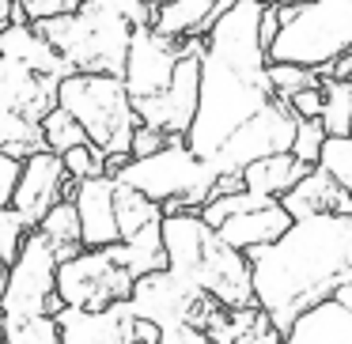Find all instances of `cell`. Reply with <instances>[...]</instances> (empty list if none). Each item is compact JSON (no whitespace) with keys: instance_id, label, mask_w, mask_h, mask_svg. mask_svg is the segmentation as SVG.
Listing matches in <instances>:
<instances>
[{"instance_id":"4316f807","label":"cell","mask_w":352,"mask_h":344,"mask_svg":"<svg viewBox=\"0 0 352 344\" xmlns=\"http://www.w3.org/2000/svg\"><path fill=\"white\" fill-rule=\"evenodd\" d=\"M42 144H46V152L65 155V152H72V148H84L87 133L80 129L76 117H69L61 106H54L46 117H42Z\"/></svg>"},{"instance_id":"7bdbcfd3","label":"cell","mask_w":352,"mask_h":344,"mask_svg":"<svg viewBox=\"0 0 352 344\" xmlns=\"http://www.w3.org/2000/svg\"><path fill=\"white\" fill-rule=\"evenodd\" d=\"M261 4H273V8H292V4H303V0H261Z\"/></svg>"},{"instance_id":"8992f818","label":"cell","mask_w":352,"mask_h":344,"mask_svg":"<svg viewBox=\"0 0 352 344\" xmlns=\"http://www.w3.org/2000/svg\"><path fill=\"white\" fill-rule=\"evenodd\" d=\"M114 182L137 190L152 205L163 208V216L178 212H201L216 197V174L212 167L197 159L186 148L182 137H170L167 148H160L148 159H125L114 170Z\"/></svg>"},{"instance_id":"ffe728a7","label":"cell","mask_w":352,"mask_h":344,"mask_svg":"<svg viewBox=\"0 0 352 344\" xmlns=\"http://www.w3.org/2000/svg\"><path fill=\"white\" fill-rule=\"evenodd\" d=\"M280 344H352V310H344L337 299L311 306L284 329Z\"/></svg>"},{"instance_id":"ac0fdd59","label":"cell","mask_w":352,"mask_h":344,"mask_svg":"<svg viewBox=\"0 0 352 344\" xmlns=\"http://www.w3.org/2000/svg\"><path fill=\"white\" fill-rule=\"evenodd\" d=\"M235 4L239 0H167V4L155 8L152 27L175 42H193V38H205L216 27V19L223 12H231Z\"/></svg>"},{"instance_id":"2e32d148","label":"cell","mask_w":352,"mask_h":344,"mask_svg":"<svg viewBox=\"0 0 352 344\" xmlns=\"http://www.w3.org/2000/svg\"><path fill=\"white\" fill-rule=\"evenodd\" d=\"M61 344H133L137 341V318L129 303H118L110 310H69L57 314Z\"/></svg>"},{"instance_id":"9c48e42d","label":"cell","mask_w":352,"mask_h":344,"mask_svg":"<svg viewBox=\"0 0 352 344\" xmlns=\"http://www.w3.org/2000/svg\"><path fill=\"white\" fill-rule=\"evenodd\" d=\"M65 303L57 299V253L38 231H27L16 261L8 265L0 291V318L4 325L27 318H57Z\"/></svg>"},{"instance_id":"d4e9b609","label":"cell","mask_w":352,"mask_h":344,"mask_svg":"<svg viewBox=\"0 0 352 344\" xmlns=\"http://www.w3.org/2000/svg\"><path fill=\"white\" fill-rule=\"evenodd\" d=\"M114 220H118V235H122V242H125V238L140 235V231L152 227V223H163V208L152 205L148 197H140L129 185L114 182Z\"/></svg>"},{"instance_id":"f546056e","label":"cell","mask_w":352,"mask_h":344,"mask_svg":"<svg viewBox=\"0 0 352 344\" xmlns=\"http://www.w3.org/2000/svg\"><path fill=\"white\" fill-rule=\"evenodd\" d=\"M61 167H65V174H69V182L80 185V182H91V178H102V174H107V155L95 152L91 144H84V148H72V152H65V155H61Z\"/></svg>"},{"instance_id":"5bb4252c","label":"cell","mask_w":352,"mask_h":344,"mask_svg":"<svg viewBox=\"0 0 352 344\" xmlns=\"http://www.w3.org/2000/svg\"><path fill=\"white\" fill-rule=\"evenodd\" d=\"M178 61H182V42L160 34L155 27H137L129 38V57H125V72H122L129 99L140 102L163 95L175 80Z\"/></svg>"},{"instance_id":"484cf974","label":"cell","mask_w":352,"mask_h":344,"mask_svg":"<svg viewBox=\"0 0 352 344\" xmlns=\"http://www.w3.org/2000/svg\"><path fill=\"white\" fill-rule=\"evenodd\" d=\"M326 137H349L352 129V84L349 80H322V114Z\"/></svg>"},{"instance_id":"7dc6e473","label":"cell","mask_w":352,"mask_h":344,"mask_svg":"<svg viewBox=\"0 0 352 344\" xmlns=\"http://www.w3.org/2000/svg\"><path fill=\"white\" fill-rule=\"evenodd\" d=\"M0 344H4V318H0Z\"/></svg>"},{"instance_id":"60d3db41","label":"cell","mask_w":352,"mask_h":344,"mask_svg":"<svg viewBox=\"0 0 352 344\" xmlns=\"http://www.w3.org/2000/svg\"><path fill=\"white\" fill-rule=\"evenodd\" d=\"M276 27H280L276 8H273V4H265V12H261V46H265V49H269V42L276 38Z\"/></svg>"},{"instance_id":"4dcf8cb0","label":"cell","mask_w":352,"mask_h":344,"mask_svg":"<svg viewBox=\"0 0 352 344\" xmlns=\"http://www.w3.org/2000/svg\"><path fill=\"white\" fill-rule=\"evenodd\" d=\"M269 87H273V95L280 102H288L299 91H307V87H318V72L296 69V65H269Z\"/></svg>"},{"instance_id":"3957f363","label":"cell","mask_w":352,"mask_h":344,"mask_svg":"<svg viewBox=\"0 0 352 344\" xmlns=\"http://www.w3.org/2000/svg\"><path fill=\"white\" fill-rule=\"evenodd\" d=\"M163 253H167L170 273L190 280L216 306H223V310H250L254 306L246 253L223 246L220 235L197 212L163 216Z\"/></svg>"},{"instance_id":"c3c4849f","label":"cell","mask_w":352,"mask_h":344,"mask_svg":"<svg viewBox=\"0 0 352 344\" xmlns=\"http://www.w3.org/2000/svg\"><path fill=\"white\" fill-rule=\"evenodd\" d=\"M349 84H352V80H349ZM349 137H352V129H349Z\"/></svg>"},{"instance_id":"e0dca14e","label":"cell","mask_w":352,"mask_h":344,"mask_svg":"<svg viewBox=\"0 0 352 344\" xmlns=\"http://www.w3.org/2000/svg\"><path fill=\"white\" fill-rule=\"evenodd\" d=\"M72 205H76V220H80V242L84 250H107L118 246V220H114V178H91V182H80L72 193Z\"/></svg>"},{"instance_id":"277c9868","label":"cell","mask_w":352,"mask_h":344,"mask_svg":"<svg viewBox=\"0 0 352 344\" xmlns=\"http://www.w3.org/2000/svg\"><path fill=\"white\" fill-rule=\"evenodd\" d=\"M276 38L269 42V65H296L307 72H326L352 54V0H303L276 8Z\"/></svg>"},{"instance_id":"5b68a950","label":"cell","mask_w":352,"mask_h":344,"mask_svg":"<svg viewBox=\"0 0 352 344\" xmlns=\"http://www.w3.org/2000/svg\"><path fill=\"white\" fill-rule=\"evenodd\" d=\"M31 27L54 46V54L72 72H91V76H122L125 72L133 23L99 0H87L76 16L46 19V23Z\"/></svg>"},{"instance_id":"681fc988","label":"cell","mask_w":352,"mask_h":344,"mask_svg":"<svg viewBox=\"0 0 352 344\" xmlns=\"http://www.w3.org/2000/svg\"><path fill=\"white\" fill-rule=\"evenodd\" d=\"M133 344H140V341H133Z\"/></svg>"},{"instance_id":"b9f144b4","label":"cell","mask_w":352,"mask_h":344,"mask_svg":"<svg viewBox=\"0 0 352 344\" xmlns=\"http://www.w3.org/2000/svg\"><path fill=\"white\" fill-rule=\"evenodd\" d=\"M333 299H337V303L344 306V310H352V284H349V288H341V291H337Z\"/></svg>"},{"instance_id":"6da1fadb","label":"cell","mask_w":352,"mask_h":344,"mask_svg":"<svg viewBox=\"0 0 352 344\" xmlns=\"http://www.w3.org/2000/svg\"><path fill=\"white\" fill-rule=\"evenodd\" d=\"M261 12H265L261 0H239L205 34L197 114H193V125L186 133V148L205 167L235 133H243L246 125L265 117L280 102L269 87V57L265 46H261Z\"/></svg>"},{"instance_id":"8fae6325","label":"cell","mask_w":352,"mask_h":344,"mask_svg":"<svg viewBox=\"0 0 352 344\" xmlns=\"http://www.w3.org/2000/svg\"><path fill=\"white\" fill-rule=\"evenodd\" d=\"M133 276L114 261L110 250H80L76 257L57 265V299L69 310H110L129 303Z\"/></svg>"},{"instance_id":"d6986e66","label":"cell","mask_w":352,"mask_h":344,"mask_svg":"<svg viewBox=\"0 0 352 344\" xmlns=\"http://www.w3.org/2000/svg\"><path fill=\"white\" fill-rule=\"evenodd\" d=\"M280 205L292 220H307V216H352V197L322 167L307 170Z\"/></svg>"},{"instance_id":"8d00e7d4","label":"cell","mask_w":352,"mask_h":344,"mask_svg":"<svg viewBox=\"0 0 352 344\" xmlns=\"http://www.w3.org/2000/svg\"><path fill=\"white\" fill-rule=\"evenodd\" d=\"M99 4L114 8L118 16H125L133 23V31H137V27H152V19H155V8L148 0H99Z\"/></svg>"},{"instance_id":"4fadbf2b","label":"cell","mask_w":352,"mask_h":344,"mask_svg":"<svg viewBox=\"0 0 352 344\" xmlns=\"http://www.w3.org/2000/svg\"><path fill=\"white\" fill-rule=\"evenodd\" d=\"M201 54H205V38L182 42V61L175 69V80L163 95L155 99L133 102V114L140 125L163 133V137H182L190 133L193 114H197V95H201Z\"/></svg>"},{"instance_id":"7402d4cb","label":"cell","mask_w":352,"mask_h":344,"mask_svg":"<svg viewBox=\"0 0 352 344\" xmlns=\"http://www.w3.org/2000/svg\"><path fill=\"white\" fill-rule=\"evenodd\" d=\"M303 174H307L303 163L292 159V152H280V155H269V159L250 163V167L239 174V182H243V190L254 193V197L284 200L292 190H296V182H299Z\"/></svg>"},{"instance_id":"d590c367","label":"cell","mask_w":352,"mask_h":344,"mask_svg":"<svg viewBox=\"0 0 352 344\" xmlns=\"http://www.w3.org/2000/svg\"><path fill=\"white\" fill-rule=\"evenodd\" d=\"M284 106L292 110V117H296V122H318V114H322V80H318V87L299 91L296 99H288Z\"/></svg>"},{"instance_id":"7c38bea8","label":"cell","mask_w":352,"mask_h":344,"mask_svg":"<svg viewBox=\"0 0 352 344\" xmlns=\"http://www.w3.org/2000/svg\"><path fill=\"white\" fill-rule=\"evenodd\" d=\"M129 310L137 321H148L155 329H167V325L205 329V321L216 310V303L208 295H201L190 280L175 276L170 268H160V273H148L140 280H133Z\"/></svg>"},{"instance_id":"f6af8a7d","label":"cell","mask_w":352,"mask_h":344,"mask_svg":"<svg viewBox=\"0 0 352 344\" xmlns=\"http://www.w3.org/2000/svg\"><path fill=\"white\" fill-rule=\"evenodd\" d=\"M12 16V8H8V4H0V19H8Z\"/></svg>"},{"instance_id":"cb8c5ba5","label":"cell","mask_w":352,"mask_h":344,"mask_svg":"<svg viewBox=\"0 0 352 344\" xmlns=\"http://www.w3.org/2000/svg\"><path fill=\"white\" fill-rule=\"evenodd\" d=\"M34 231H38V235L46 238L50 246H54L57 265H61V261H69V257H76V253L84 250V242H80L76 205H72V200H61V205H54L46 216H42V223H38Z\"/></svg>"},{"instance_id":"ba28073f","label":"cell","mask_w":352,"mask_h":344,"mask_svg":"<svg viewBox=\"0 0 352 344\" xmlns=\"http://www.w3.org/2000/svg\"><path fill=\"white\" fill-rule=\"evenodd\" d=\"M61 80L34 76L12 57H0V155L31 159L46 152L42 144V117L57 106Z\"/></svg>"},{"instance_id":"f1b7e54d","label":"cell","mask_w":352,"mask_h":344,"mask_svg":"<svg viewBox=\"0 0 352 344\" xmlns=\"http://www.w3.org/2000/svg\"><path fill=\"white\" fill-rule=\"evenodd\" d=\"M4 344H61L57 318H27L4 325Z\"/></svg>"},{"instance_id":"44dd1931","label":"cell","mask_w":352,"mask_h":344,"mask_svg":"<svg viewBox=\"0 0 352 344\" xmlns=\"http://www.w3.org/2000/svg\"><path fill=\"white\" fill-rule=\"evenodd\" d=\"M0 57H12V61H19L23 69H31L34 76H46V80L72 76V69L54 54V46H50V42L42 38L31 23L8 27V31L0 34Z\"/></svg>"},{"instance_id":"74e56055","label":"cell","mask_w":352,"mask_h":344,"mask_svg":"<svg viewBox=\"0 0 352 344\" xmlns=\"http://www.w3.org/2000/svg\"><path fill=\"white\" fill-rule=\"evenodd\" d=\"M19 174H23V163L12 159V155H0V212H8V208H12Z\"/></svg>"},{"instance_id":"1f68e13d","label":"cell","mask_w":352,"mask_h":344,"mask_svg":"<svg viewBox=\"0 0 352 344\" xmlns=\"http://www.w3.org/2000/svg\"><path fill=\"white\" fill-rule=\"evenodd\" d=\"M322 144H326V129H322V122H296V137H292V159L303 163L307 170L318 167Z\"/></svg>"},{"instance_id":"836d02e7","label":"cell","mask_w":352,"mask_h":344,"mask_svg":"<svg viewBox=\"0 0 352 344\" xmlns=\"http://www.w3.org/2000/svg\"><path fill=\"white\" fill-rule=\"evenodd\" d=\"M23 238H27V227L16 220V212H12V208H8V212H0V261H4V265L16 261Z\"/></svg>"},{"instance_id":"9a60e30c","label":"cell","mask_w":352,"mask_h":344,"mask_svg":"<svg viewBox=\"0 0 352 344\" xmlns=\"http://www.w3.org/2000/svg\"><path fill=\"white\" fill-rule=\"evenodd\" d=\"M72 193H76V185L65 174L61 155L38 152L31 159H23V174H19L16 197H12V212H16V220L27 231H34L42 223V216L54 205H61V200H72Z\"/></svg>"},{"instance_id":"603a6c76","label":"cell","mask_w":352,"mask_h":344,"mask_svg":"<svg viewBox=\"0 0 352 344\" xmlns=\"http://www.w3.org/2000/svg\"><path fill=\"white\" fill-rule=\"evenodd\" d=\"M107 250L114 253V261L133 276V280L167 268V253H163V223H152V227H144L140 235L125 238V242H118V246H107Z\"/></svg>"},{"instance_id":"7a4b0ae2","label":"cell","mask_w":352,"mask_h":344,"mask_svg":"<svg viewBox=\"0 0 352 344\" xmlns=\"http://www.w3.org/2000/svg\"><path fill=\"white\" fill-rule=\"evenodd\" d=\"M246 261L254 306L284 333L299 314L352 284V216L292 220L276 242L250 250Z\"/></svg>"},{"instance_id":"e575fe53","label":"cell","mask_w":352,"mask_h":344,"mask_svg":"<svg viewBox=\"0 0 352 344\" xmlns=\"http://www.w3.org/2000/svg\"><path fill=\"white\" fill-rule=\"evenodd\" d=\"M280 329L273 325V321L265 318V314L254 306V314H250V321L243 325V333H239V341L235 344H280Z\"/></svg>"},{"instance_id":"ab89813d","label":"cell","mask_w":352,"mask_h":344,"mask_svg":"<svg viewBox=\"0 0 352 344\" xmlns=\"http://www.w3.org/2000/svg\"><path fill=\"white\" fill-rule=\"evenodd\" d=\"M155 344H212V341L197 325H167V329H160V341Z\"/></svg>"},{"instance_id":"52a82bcc","label":"cell","mask_w":352,"mask_h":344,"mask_svg":"<svg viewBox=\"0 0 352 344\" xmlns=\"http://www.w3.org/2000/svg\"><path fill=\"white\" fill-rule=\"evenodd\" d=\"M57 106L76 117L95 152H102L107 159H129V140L140 122L133 114V99L122 76L72 72L57 84Z\"/></svg>"},{"instance_id":"bcb514c9","label":"cell","mask_w":352,"mask_h":344,"mask_svg":"<svg viewBox=\"0 0 352 344\" xmlns=\"http://www.w3.org/2000/svg\"><path fill=\"white\" fill-rule=\"evenodd\" d=\"M148 4H152V8H160V4H167V0H148Z\"/></svg>"},{"instance_id":"ee69618b","label":"cell","mask_w":352,"mask_h":344,"mask_svg":"<svg viewBox=\"0 0 352 344\" xmlns=\"http://www.w3.org/2000/svg\"><path fill=\"white\" fill-rule=\"evenodd\" d=\"M4 276H8V265L0 261V291H4Z\"/></svg>"},{"instance_id":"30bf717a","label":"cell","mask_w":352,"mask_h":344,"mask_svg":"<svg viewBox=\"0 0 352 344\" xmlns=\"http://www.w3.org/2000/svg\"><path fill=\"white\" fill-rule=\"evenodd\" d=\"M197 216L220 235L223 246H231L239 253L261 250V246L276 242L292 227V216L284 212L280 200L254 197L246 190L228 193V197H212Z\"/></svg>"},{"instance_id":"f35d334b","label":"cell","mask_w":352,"mask_h":344,"mask_svg":"<svg viewBox=\"0 0 352 344\" xmlns=\"http://www.w3.org/2000/svg\"><path fill=\"white\" fill-rule=\"evenodd\" d=\"M170 137H163V133L148 129V125H137V133H133L129 140V159H148V155H155L160 148H167Z\"/></svg>"},{"instance_id":"83f0119b","label":"cell","mask_w":352,"mask_h":344,"mask_svg":"<svg viewBox=\"0 0 352 344\" xmlns=\"http://www.w3.org/2000/svg\"><path fill=\"white\" fill-rule=\"evenodd\" d=\"M318 167L352 197V137H326Z\"/></svg>"},{"instance_id":"d6a6232c","label":"cell","mask_w":352,"mask_h":344,"mask_svg":"<svg viewBox=\"0 0 352 344\" xmlns=\"http://www.w3.org/2000/svg\"><path fill=\"white\" fill-rule=\"evenodd\" d=\"M87 0H16V8L27 16V23H46V19L76 16Z\"/></svg>"}]
</instances>
